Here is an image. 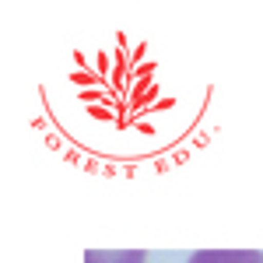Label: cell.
I'll return each mask as SVG.
<instances>
[{"mask_svg":"<svg viewBox=\"0 0 263 263\" xmlns=\"http://www.w3.org/2000/svg\"><path fill=\"white\" fill-rule=\"evenodd\" d=\"M190 263H263V253L256 249H200Z\"/></svg>","mask_w":263,"mask_h":263,"instance_id":"obj_1","label":"cell"},{"mask_svg":"<svg viewBox=\"0 0 263 263\" xmlns=\"http://www.w3.org/2000/svg\"><path fill=\"white\" fill-rule=\"evenodd\" d=\"M84 263H144V253L141 249H123V253H116V249H88V256H84Z\"/></svg>","mask_w":263,"mask_h":263,"instance_id":"obj_2","label":"cell"}]
</instances>
